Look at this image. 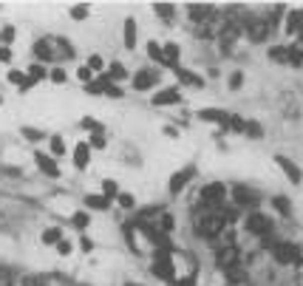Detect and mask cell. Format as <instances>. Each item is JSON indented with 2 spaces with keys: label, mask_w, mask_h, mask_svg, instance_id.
<instances>
[{
  "label": "cell",
  "mask_w": 303,
  "mask_h": 286,
  "mask_svg": "<svg viewBox=\"0 0 303 286\" xmlns=\"http://www.w3.org/2000/svg\"><path fill=\"white\" fill-rule=\"evenodd\" d=\"M199 235L201 238H207V241H213V238H218V235L227 230V218L221 210H201L199 216Z\"/></svg>",
  "instance_id": "obj_1"
},
{
  "label": "cell",
  "mask_w": 303,
  "mask_h": 286,
  "mask_svg": "<svg viewBox=\"0 0 303 286\" xmlns=\"http://www.w3.org/2000/svg\"><path fill=\"white\" fill-rule=\"evenodd\" d=\"M150 272L156 278H162L165 284H176V267H173V255L170 252L156 250L153 252V264H150Z\"/></svg>",
  "instance_id": "obj_2"
},
{
  "label": "cell",
  "mask_w": 303,
  "mask_h": 286,
  "mask_svg": "<svg viewBox=\"0 0 303 286\" xmlns=\"http://www.w3.org/2000/svg\"><path fill=\"white\" fill-rule=\"evenodd\" d=\"M227 199V187L221 182H210L199 190V201L204 210H221V201Z\"/></svg>",
  "instance_id": "obj_3"
},
{
  "label": "cell",
  "mask_w": 303,
  "mask_h": 286,
  "mask_svg": "<svg viewBox=\"0 0 303 286\" xmlns=\"http://www.w3.org/2000/svg\"><path fill=\"white\" fill-rule=\"evenodd\" d=\"M269 252L275 255L278 264H303V255H301V247L292 241H272Z\"/></svg>",
  "instance_id": "obj_4"
},
{
  "label": "cell",
  "mask_w": 303,
  "mask_h": 286,
  "mask_svg": "<svg viewBox=\"0 0 303 286\" xmlns=\"http://www.w3.org/2000/svg\"><path fill=\"white\" fill-rule=\"evenodd\" d=\"M241 31H244L241 20H227L224 26H218V31H216V40H218V45L224 48V54H230V51H233V45H235V40L241 37Z\"/></svg>",
  "instance_id": "obj_5"
},
{
  "label": "cell",
  "mask_w": 303,
  "mask_h": 286,
  "mask_svg": "<svg viewBox=\"0 0 303 286\" xmlns=\"http://www.w3.org/2000/svg\"><path fill=\"white\" fill-rule=\"evenodd\" d=\"M241 26H244V34L250 37L252 43H264L269 37V28H272L267 17H247Z\"/></svg>",
  "instance_id": "obj_6"
},
{
  "label": "cell",
  "mask_w": 303,
  "mask_h": 286,
  "mask_svg": "<svg viewBox=\"0 0 303 286\" xmlns=\"http://www.w3.org/2000/svg\"><path fill=\"white\" fill-rule=\"evenodd\" d=\"M244 230L250 235H261V238H267L269 233H272V221H269L264 213H258V210H252L250 216L244 218Z\"/></svg>",
  "instance_id": "obj_7"
},
{
  "label": "cell",
  "mask_w": 303,
  "mask_h": 286,
  "mask_svg": "<svg viewBox=\"0 0 303 286\" xmlns=\"http://www.w3.org/2000/svg\"><path fill=\"white\" fill-rule=\"evenodd\" d=\"M233 201L241 210H255L261 204V193L252 190V187H247V184H235L233 187Z\"/></svg>",
  "instance_id": "obj_8"
},
{
  "label": "cell",
  "mask_w": 303,
  "mask_h": 286,
  "mask_svg": "<svg viewBox=\"0 0 303 286\" xmlns=\"http://www.w3.org/2000/svg\"><path fill=\"white\" fill-rule=\"evenodd\" d=\"M216 267L221 269V272H227V269H233V267H241V250H238L235 244H224V247L216 252Z\"/></svg>",
  "instance_id": "obj_9"
},
{
  "label": "cell",
  "mask_w": 303,
  "mask_h": 286,
  "mask_svg": "<svg viewBox=\"0 0 303 286\" xmlns=\"http://www.w3.org/2000/svg\"><path fill=\"white\" fill-rule=\"evenodd\" d=\"M159 82V71L153 68H142L133 74V79H130V85L136 88V91H150V88Z\"/></svg>",
  "instance_id": "obj_10"
},
{
  "label": "cell",
  "mask_w": 303,
  "mask_h": 286,
  "mask_svg": "<svg viewBox=\"0 0 303 286\" xmlns=\"http://www.w3.org/2000/svg\"><path fill=\"white\" fill-rule=\"evenodd\" d=\"M196 176V165H187V167H182L179 173H173L170 176V193H182L187 184H190V179Z\"/></svg>",
  "instance_id": "obj_11"
},
{
  "label": "cell",
  "mask_w": 303,
  "mask_h": 286,
  "mask_svg": "<svg viewBox=\"0 0 303 286\" xmlns=\"http://www.w3.org/2000/svg\"><path fill=\"white\" fill-rule=\"evenodd\" d=\"M275 162L281 165V170L286 173V179H289L292 184H301V182H303V170H301L298 165H295L292 159H286V156H281V153H278V156H275Z\"/></svg>",
  "instance_id": "obj_12"
},
{
  "label": "cell",
  "mask_w": 303,
  "mask_h": 286,
  "mask_svg": "<svg viewBox=\"0 0 303 286\" xmlns=\"http://www.w3.org/2000/svg\"><path fill=\"white\" fill-rule=\"evenodd\" d=\"M150 102L156 105V108H165V105H179V102H182V91H179V88H165V91H159L156 96H150Z\"/></svg>",
  "instance_id": "obj_13"
},
{
  "label": "cell",
  "mask_w": 303,
  "mask_h": 286,
  "mask_svg": "<svg viewBox=\"0 0 303 286\" xmlns=\"http://www.w3.org/2000/svg\"><path fill=\"white\" fill-rule=\"evenodd\" d=\"M34 162H37V167H40L45 176L60 179V167H57V159H54V156H48V153H40V150H37V153H34Z\"/></svg>",
  "instance_id": "obj_14"
},
{
  "label": "cell",
  "mask_w": 303,
  "mask_h": 286,
  "mask_svg": "<svg viewBox=\"0 0 303 286\" xmlns=\"http://www.w3.org/2000/svg\"><path fill=\"white\" fill-rule=\"evenodd\" d=\"M57 45H54V40H48V37H43V40H37L34 43V54L40 62H51L54 57H57V51H54Z\"/></svg>",
  "instance_id": "obj_15"
},
{
  "label": "cell",
  "mask_w": 303,
  "mask_h": 286,
  "mask_svg": "<svg viewBox=\"0 0 303 286\" xmlns=\"http://www.w3.org/2000/svg\"><path fill=\"white\" fill-rule=\"evenodd\" d=\"M196 116L204 122H213V125H224V128H227V119H230V113L221 111V108H201Z\"/></svg>",
  "instance_id": "obj_16"
},
{
  "label": "cell",
  "mask_w": 303,
  "mask_h": 286,
  "mask_svg": "<svg viewBox=\"0 0 303 286\" xmlns=\"http://www.w3.org/2000/svg\"><path fill=\"white\" fill-rule=\"evenodd\" d=\"M286 34H301L303 31V9H292L286 11Z\"/></svg>",
  "instance_id": "obj_17"
},
{
  "label": "cell",
  "mask_w": 303,
  "mask_h": 286,
  "mask_svg": "<svg viewBox=\"0 0 303 286\" xmlns=\"http://www.w3.org/2000/svg\"><path fill=\"white\" fill-rule=\"evenodd\" d=\"M162 54H165L167 68H179V57H182V45H179V43H165V45H162Z\"/></svg>",
  "instance_id": "obj_18"
},
{
  "label": "cell",
  "mask_w": 303,
  "mask_h": 286,
  "mask_svg": "<svg viewBox=\"0 0 303 286\" xmlns=\"http://www.w3.org/2000/svg\"><path fill=\"white\" fill-rule=\"evenodd\" d=\"M88 162H91V148H88V142H79L77 148H74V165L79 170H85Z\"/></svg>",
  "instance_id": "obj_19"
},
{
  "label": "cell",
  "mask_w": 303,
  "mask_h": 286,
  "mask_svg": "<svg viewBox=\"0 0 303 286\" xmlns=\"http://www.w3.org/2000/svg\"><path fill=\"white\" fill-rule=\"evenodd\" d=\"M286 62L295 65V68H301L303 65V45L295 43V45H286Z\"/></svg>",
  "instance_id": "obj_20"
},
{
  "label": "cell",
  "mask_w": 303,
  "mask_h": 286,
  "mask_svg": "<svg viewBox=\"0 0 303 286\" xmlns=\"http://www.w3.org/2000/svg\"><path fill=\"white\" fill-rule=\"evenodd\" d=\"M105 79L108 82H122V79H128V71H125L122 62H111V68L105 71Z\"/></svg>",
  "instance_id": "obj_21"
},
{
  "label": "cell",
  "mask_w": 303,
  "mask_h": 286,
  "mask_svg": "<svg viewBox=\"0 0 303 286\" xmlns=\"http://www.w3.org/2000/svg\"><path fill=\"white\" fill-rule=\"evenodd\" d=\"M82 204H85L88 210H108L111 207V199H105V196H85Z\"/></svg>",
  "instance_id": "obj_22"
},
{
  "label": "cell",
  "mask_w": 303,
  "mask_h": 286,
  "mask_svg": "<svg viewBox=\"0 0 303 286\" xmlns=\"http://www.w3.org/2000/svg\"><path fill=\"white\" fill-rule=\"evenodd\" d=\"M125 45H128V48H136V20L133 17L125 20Z\"/></svg>",
  "instance_id": "obj_23"
},
{
  "label": "cell",
  "mask_w": 303,
  "mask_h": 286,
  "mask_svg": "<svg viewBox=\"0 0 303 286\" xmlns=\"http://www.w3.org/2000/svg\"><path fill=\"white\" fill-rule=\"evenodd\" d=\"M176 74H179V82H184V85H193V88L204 85V79H199L196 74H190L187 68H176Z\"/></svg>",
  "instance_id": "obj_24"
},
{
  "label": "cell",
  "mask_w": 303,
  "mask_h": 286,
  "mask_svg": "<svg viewBox=\"0 0 303 286\" xmlns=\"http://www.w3.org/2000/svg\"><path fill=\"white\" fill-rule=\"evenodd\" d=\"M272 207H275L281 216H292V201L286 199V196H275V199H272Z\"/></svg>",
  "instance_id": "obj_25"
},
{
  "label": "cell",
  "mask_w": 303,
  "mask_h": 286,
  "mask_svg": "<svg viewBox=\"0 0 303 286\" xmlns=\"http://www.w3.org/2000/svg\"><path fill=\"white\" fill-rule=\"evenodd\" d=\"M227 128L235 130V133H244V130H247V119H244V116H238V113H230V119H227Z\"/></svg>",
  "instance_id": "obj_26"
},
{
  "label": "cell",
  "mask_w": 303,
  "mask_h": 286,
  "mask_svg": "<svg viewBox=\"0 0 303 286\" xmlns=\"http://www.w3.org/2000/svg\"><path fill=\"white\" fill-rule=\"evenodd\" d=\"M60 241H62V230L60 227H48V230L43 233V244H54V247H57Z\"/></svg>",
  "instance_id": "obj_27"
},
{
  "label": "cell",
  "mask_w": 303,
  "mask_h": 286,
  "mask_svg": "<svg viewBox=\"0 0 303 286\" xmlns=\"http://www.w3.org/2000/svg\"><path fill=\"white\" fill-rule=\"evenodd\" d=\"M102 196L105 199H116V196H119V184L113 182V179H105L102 182Z\"/></svg>",
  "instance_id": "obj_28"
},
{
  "label": "cell",
  "mask_w": 303,
  "mask_h": 286,
  "mask_svg": "<svg viewBox=\"0 0 303 286\" xmlns=\"http://www.w3.org/2000/svg\"><path fill=\"white\" fill-rule=\"evenodd\" d=\"M54 45H57V48H60V54H62V57H68V60L77 54V51H74V45H71L65 37H57V40H54Z\"/></svg>",
  "instance_id": "obj_29"
},
{
  "label": "cell",
  "mask_w": 303,
  "mask_h": 286,
  "mask_svg": "<svg viewBox=\"0 0 303 286\" xmlns=\"http://www.w3.org/2000/svg\"><path fill=\"white\" fill-rule=\"evenodd\" d=\"M147 54H150V57H153L159 65H167V62H165V54H162V45H159V43H153V40H150V43H147Z\"/></svg>",
  "instance_id": "obj_30"
},
{
  "label": "cell",
  "mask_w": 303,
  "mask_h": 286,
  "mask_svg": "<svg viewBox=\"0 0 303 286\" xmlns=\"http://www.w3.org/2000/svg\"><path fill=\"white\" fill-rule=\"evenodd\" d=\"M153 9H156V14H159L162 20H173V14H176V9L170 6V3H156Z\"/></svg>",
  "instance_id": "obj_31"
},
{
  "label": "cell",
  "mask_w": 303,
  "mask_h": 286,
  "mask_svg": "<svg viewBox=\"0 0 303 286\" xmlns=\"http://www.w3.org/2000/svg\"><path fill=\"white\" fill-rule=\"evenodd\" d=\"M244 133H247V136H252V139H261V136H264V128H261L255 119H247V130H244Z\"/></svg>",
  "instance_id": "obj_32"
},
{
  "label": "cell",
  "mask_w": 303,
  "mask_h": 286,
  "mask_svg": "<svg viewBox=\"0 0 303 286\" xmlns=\"http://www.w3.org/2000/svg\"><path fill=\"white\" fill-rule=\"evenodd\" d=\"M269 60L286 62V45H272V48H269Z\"/></svg>",
  "instance_id": "obj_33"
},
{
  "label": "cell",
  "mask_w": 303,
  "mask_h": 286,
  "mask_svg": "<svg viewBox=\"0 0 303 286\" xmlns=\"http://www.w3.org/2000/svg\"><path fill=\"white\" fill-rule=\"evenodd\" d=\"M20 133H23V136H26L28 142H40V139H45V133H43V130H37V128H28V125H26V128H23V130H20Z\"/></svg>",
  "instance_id": "obj_34"
},
{
  "label": "cell",
  "mask_w": 303,
  "mask_h": 286,
  "mask_svg": "<svg viewBox=\"0 0 303 286\" xmlns=\"http://www.w3.org/2000/svg\"><path fill=\"white\" fill-rule=\"evenodd\" d=\"M173 227H176V218L162 210V227H159V230H162V233H173Z\"/></svg>",
  "instance_id": "obj_35"
},
{
  "label": "cell",
  "mask_w": 303,
  "mask_h": 286,
  "mask_svg": "<svg viewBox=\"0 0 303 286\" xmlns=\"http://www.w3.org/2000/svg\"><path fill=\"white\" fill-rule=\"evenodd\" d=\"M227 281H230V284H241V281H244V269L241 267L227 269Z\"/></svg>",
  "instance_id": "obj_36"
},
{
  "label": "cell",
  "mask_w": 303,
  "mask_h": 286,
  "mask_svg": "<svg viewBox=\"0 0 303 286\" xmlns=\"http://www.w3.org/2000/svg\"><path fill=\"white\" fill-rule=\"evenodd\" d=\"M43 77H45V68L40 65V62H34V65L28 68V79H34V82H40Z\"/></svg>",
  "instance_id": "obj_37"
},
{
  "label": "cell",
  "mask_w": 303,
  "mask_h": 286,
  "mask_svg": "<svg viewBox=\"0 0 303 286\" xmlns=\"http://www.w3.org/2000/svg\"><path fill=\"white\" fill-rule=\"evenodd\" d=\"M26 79H28V74H23V71H9V82H14V85H26Z\"/></svg>",
  "instance_id": "obj_38"
},
{
  "label": "cell",
  "mask_w": 303,
  "mask_h": 286,
  "mask_svg": "<svg viewBox=\"0 0 303 286\" xmlns=\"http://www.w3.org/2000/svg\"><path fill=\"white\" fill-rule=\"evenodd\" d=\"M82 128L91 130V133H102V125H99L96 119H91V116H85V119H82Z\"/></svg>",
  "instance_id": "obj_39"
},
{
  "label": "cell",
  "mask_w": 303,
  "mask_h": 286,
  "mask_svg": "<svg viewBox=\"0 0 303 286\" xmlns=\"http://www.w3.org/2000/svg\"><path fill=\"white\" fill-rule=\"evenodd\" d=\"M0 286H14V278H11V269L0 267Z\"/></svg>",
  "instance_id": "obj_40"
},
{
  "label": "cell",
  "mask_w": 303,
  "mask_h": 286,
  "mask_svg": "<svg viewBox=\"0 0 303 286\" xmlns=\"http://www.w3.org/2000/svg\"><path fill=\"white\" fill-rule=\"evenodd\" d=\"M23 286H45V278L43 275H26L23 278Z\"/></svg>",
  "instance_id": "obj_41"
},
{
  "label": "cell",
  "mask_w": 303,
  "mask_h": 286,
  "mask_svg": "<svg viewBox=\"0 0 303 286\" xmlns=\"http://www.w3.org/2000/svg\"><path fill=\"white\" fill-rule=\"evenodd\" d=\"M116 201H119V207H125V210H130V207H133V204H136L130 193H119V196H116Z\"/></svg>",
  "instance_id": "obj_42"
},
{
  "label": "cell",
  "mask_w": 303,
  "mask_h": 286,
  "mask_svg": "<svg viewBox=\"0 0 303 286\" xmlns=\"http://www.w3.org/2000/svg\"><path fill=\"white\" fill-rule=\"evenodd\" d=\"M51 153L54 156H62V153H65V145H62L60 136H51Z\"/></svg>",
  "instance_id": "obj_43"
},
{
  "label": "cell",
  "mask_w": 303,
  "mask_h": 286,
  "mask_svg": "<svg viewBox=\"0 0 303 286\" xmlns=\"http://www.w3.org/2000/svg\"><path fill=\"white\" fill-rule=\"evenodd\" d=\"M88 221H91V218H88V213H74V227H77V230H85Z\"/></svg>",
  "instance_id": "obj_44"
},
{
  "label": "cell",
  "mask_w": 303,
  "mask_h": 286,
  "mask_svg": "<svg viewBox=\"0 0 303 286\" xmlns=\"http://www.w3.org/2000/svg\"><path fill=\"white\" fill-rule=\"evenodd\" d=\"M88 148L102 150L105 148V133H94V136H91V142H88Z\"/></svg>",
  "instance_id": "obj_45"
},
{
  "label": "cell",
  "mask_w": 303,
  "mask_h": 286,
  "mask_svg": "<svg viewBox=\"0 0 303 286\" xmlns=\"http://www.w3.org/2000/svg\"><path fill=\"white\" fill-rule=\"evenodd\" d=\"M77 77H79V79H82V82L88 85V82H91V77H94V71L88 68V65H79V68H77Z\"/></svg>",
  "instance_id": "obj_46"
},
{
  "label": "cell",
  "mask_w": 303,
  "mask_h": 286,
  "mask_svg": "<svg viewBox=\"0 0 303 286\" xmlns=\"http://www.w3.org/2000/svg\"><path fill=\"white\" fill-rule=\"evenodd\" d=\"M241 85H244V74H241V71H233V77H230V88L238 91Z\"/></svg>",
  "instance_id": "obj_47"
},
{
  "label": "cell",
  "mask_w": 303,
  "mask_h": 286,
  "mask_svg": "<svg viewBox=\"0 0 303 286\" xmlns=\"http://www.w3.org/2000/svg\"><path fill=\"white\" fill-rule=\"evenodd\" d=\"M88 68L91 71H102V57H99V54H91V57H88Z\"/></svg>",
  "instance_id": "obj_48"
},
{
  "label": "cell",
  "mask_w": 303,
  "mask_h": 286,
  "mask_svg": "<svg viewBox=\"0 0 303 286\" xmlns=\"http://www.w3.org/2000/svg\"><path fill=\"white\" fill-rule=\"evenodd\" d=\"M105 94L111 96V99H119V96H122V88L113 85V82H108V85H105Z\"/></svg>",
  "instance_id": "obj_49"
},
{
  "label": "cell",
  "mask_w": 303,
  "mask_h": 286,
  "mask_svg": "<svg viewBox=\"0 0 303 286\" xmlns=\"http://www.w3.org/2000/svg\"><path fill=\"white\" fill-rule=\"evenodd\" d=\"M71 17H74V20H85L88 17V9H85V6H74V9H71Z\"/></svg>",
  "instance_id": "obj_50"
},
{
  "label": "cell",
  "mask_w": 303,
  "mask_h": 286,
  "mask_svg": "<svg viewBox=\"0 0 303 286\" xmlns=\"http://www.w3.org/2000/svg\"><path fill=\"white\" fill-rule=\"evenodd\" d=\"M48 77H51L54 82H60V85H62V82H65V71H62V68H51V71H48Z\"/></svg>",
  "instance_id": "obj_51"
},
{
  "label": "cell",
  "mask_w": 303,
  "mask_h": 286,
  "mask_svg": "<svg viewBox=\"0 0 303 286\" xmlns=\"http://www.w3.org/2000/svg\"><path fill=\"white\" fill-rule=\"evenodd\" d=\"M0 40H3V43H11V40H14V28L6 26L3 28V34H0Z\"/></svg>",
  "instance_id": "obj_52"
},
{
  "label": "cell",
  "mask_w": 303,
  "mask_h": 286,
  "mask_svg": "<svg viewBox=\"0 0 303 286\" xmlns=\"http://www.w3.org/2000/svg\"><path fill=\"white\" fill-rule=\"evenodd\" d=\"M57 252H60V255H71V244L65 241V238H62V241L57 244Z\"/></svg>",
  "instance_id": "obj_53"
},
{
  "label": "cell",
  "mask_w": 303,
  "mask_h": 286,
  "mask_svg": "<svg viewBox=\"0 0 303 286\" xmlns=\"http://www.w3.org/2000/svg\"><path fill=\"white\" fill-rule=\"evenodd\" d=\"M11 60V51H9V45H0V62H9Z\"/></svg>",
  "instance_id": "obj_54"
},
{
  "label": "cell",
  "mask_w": 303,
  "mask_h": 286,
  "mask_svg": "<svg viewBox=\"0 0 303 286\" xmlns=\"http://www.w3.org/2000/svg\"><path fill=\"white\" fill-rule=\"evenodd\" d=\"M176 286H196V275H193V272H190V275L184 278V281H179V284H176Z\"/></svg>",
  "instance_id": "obj_55"
},
{
  "label": "cell",
  "mask_w": 303,
  "mask_h": 286,
  "mask_svg": "<svg viewBox=\"0 0 303 286\" xmlns=\"http://www.w3.org/2000/svg\"><path fill=\"white\" fill-rule=\"evenodd\" d=\"M79 247H82L85 252H91L94 250V241H91V238H79Z\"/></svg>",
  "instance_id": "obj_56"
},
{
  "label": "cell",
  "mask_w": 303,
  "mask_h": 286,
  "mask_svg": "<svg viewBox=\"0 0 303 286\" xmlns=\"http://www.w3.org/2000/svg\"><path fill=\"white\" fill-rule=\"evenodd\" d=\"M165 136H173L176 139V136H179V130H176L173 125H165Z\"/></svg>",
  "instance_id": "obj_57"
},
{
  "label": "cell",
  "mask_w": 303,
  "mask_h": 286,
  "mask_svg": "<svg viewBox=\"0 0 303 286\" xmlns=\"http://www.w3.org/2000/svg\"><path fill=\"white\" fill-rule=\"evenodd\" d=\"M125 286H142V284H125Z\"/></svg>",
  "instance_id": "obj_58"
},
{
  "label": "cell",
  "mask_w": 303,
  "mask_h": 286,
  "mask_svg": "<svg viewBox=\"0 0 303 286\" xmlns=\"http://www.w3.org/2000/svg\"><path fill=\"white\" fill-rule=\"evenodd\" d=\"M0 102H3V99H0Z\"/></svg>",
  "instance_id": "obj_59"
}]
</instances>
